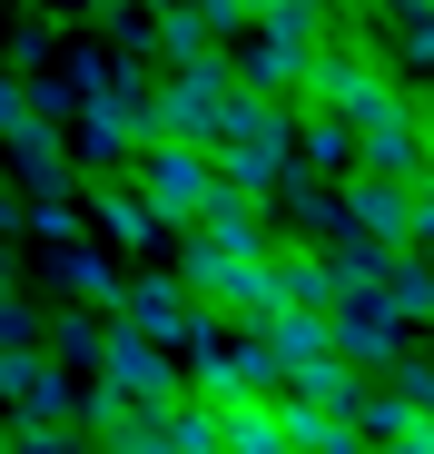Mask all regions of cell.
<instances>
[{
    "instance_id": "16",
    "label": "cell",
    "mask_w": 434,
    "mask_h": 454,
    "mask_svg": "<svg viewBox=\"0 0 434 454\" xmlns=\"http://www.w3.org/2000/svg\"><path fill=\"white\" fill-rule=\"evenodd\" d=\"M355 425L376 434V454H434V415H424V405H405V395H385V386H366Z\"/></svg>"
},
{
    "instance_id": "31",
    "label": "cell",
    "mask_w": 434,
    "mask_h": 454,
    "mask_svg": "<svg viewBox=\"0 0 434 454\" xmlns=\"http://www.w3.org/2000/svg\"><path fill=\"white\" fill-rule=\"evenodd\" d=\"M128 11H168V0H128Z\"/></svg>"
},
{
    "instance_id": "1",
    "label": "cell",
    "mask_w": 434,
    "mask_h": 454,
    "mask_svg": "<svg viewBox=\"0 0 434 454\" xmlns=\"http://www.w3.org/2000/svg\"><path fill=\"white\" fill-rule=\"evenodd\" d=\"M267 90H247L228 50L207 59H168V80H149V99H138V138H198V148H228L237 129H257Z\"/></svg>"
},
{
    "instance_id": "4",
    "label": "cell",
    "mask_w": 434,
    "mask_h": 454,
    "mask_svg": "<svg viewBox=\"0 0 434 454\" xmlns=\"http://www.w3.org/2000/svg\"><path fill=\"white\" fill-rule=\"evenodd\" d=\"M316 40H326V20H306V11H267V20L237 30V59H228V69H237L247 90H267V99H297Z\"/></svg>"
},
{
    "instance_id": "22",
    "label": "cell",
    "mask_w": 434,
    "mask_h": 454,
    "mask_svg": "<svg viewBox=\"0 0 434 454\" xmlns=\"http://www.w3.org/2000/svg\"><path fill=\"white\" fill-rule=\"evenodd\" d=\"M376 59L395 69V80H405V69H434V0H415V11H395L376 30Z\"/></svg>"
},
{
    "instance_id": "24",
    "label": "cell",
    "mask_w": 434,
    "mask_h": 454,
    "mask_svg": "<svg viewBox=\"0 0 434 454\" xmlns=\"http://www.w3.org/2000/svg\"><path fill=\"white\" fill-rule=\"evenodd\" d=\"M217 30L188 11V0H168V11H149V59H207Z\"/></svg>"
},
{
    "instance_id": "21",
    "label": "cell",
    "mask_w": 434,
    "mask_h": 454,
    "mask_svg": "<svg viewBox=\"0 0 434 454\" xmlns=\"http://www.w3.org/2000/svg\"><path fill=\"white\" fill-rule=\"evenodd\" d=\"M40 346H50V365H99L109 317L99 307H59V317H40Z\"/></svg>"
},
{
    "instance_id": "9",
    "label": "cell",
    "mask_w": 434,
    "mask_h": 454,
    "mask_svg": "<svg viewBox=\"0 0 434 454\" xmlns=\"http://www.w3.org/2000/svg\"><path fill=\"white\" fill-rule=\"evenodd\" d=\"M336 207H345L355 238H376V247H405V238H415V178L355 168V178H336Z\"/></svg>"
},
{
    "instance_id": "19",
    "label": "cell",
    "mask_w": 434,
    "mask_h": 454,
    "mask_svg": "<svg viewBox=\"0 0 434 454\" xmlns=\"http://www.w3.org/2000/svg\"><path fill=\"white\" fill-rule=\"evenodd\" d=\"M276 395H286V405H316V415H355V405H366V375H355L345 356H316L306 375H286Z\"/></svg>"
},
{
    "instance_id": "11",
    "label": "cell",
    "mask_w": 434,
    "mask_h": 454,
    "mask_svg": "<svg viewBox=\"0 0 434 454\" xmlns=\"http://www.w3.org/2000/svg\"><path fill=\"white\" fill-rule=\"evenodd\" d=\"M257 346H267V365L276 375H306L316 356H336V336H326V317L316 307H257V317H237Z\"/></svg>"
},
{
    "instance_id": "26",
    "label": "cell",
    "mask_w": 434,
    "mask_h": 454,
    "mask_svg": "<svg viewBox=\"0 0 434 454\" xmlns=\"http://www.w3.org/2000/svg\"><path fill=\"white\" fill-rule=\"evenodd\" d=\"M40 375H50V346H0V405H30V386H40Z\"/></svg>"
},
{
    "instance_id": "20",
    "label": "cell",
    "mask_w": 434,
    "mask_h": 454,
    "mask_svg": "<svg viewBox=\"0 0 434 454\" xmlns=\"http://www.w3.org/2000/svg\"><path fill=\"white\" fill-rule=\"evenodd\" d=\"M228 454H297L276 395H228Z\"/></svg>"
},
{
    "instance_id": "12",
    "label": "cell",
    "mask_w": 434,
    "mask_h": 454,
    "mask_svg": "<svg viewBox=\"0 0 434 454\" xmlns=\"http://www.w3.org/2000/svg\"><path fill=\"white\" fill-rule=\"evenodd\" d=\"M119 326H138V336H159V346H178L188 326H198V296L178 286V277H119V307H109Z\"/></svg>"
},
{
    "instance_id": "6",
    "label": "cell",
    "mask_w": 434,
    "mask_h": 454,
    "mask_svg": "<svg viewBox=\"0 0 434 454\" xmlns=\"http://www.w3.org/2000/svg\"><path fill=\"white\" fill-rule=\"evenodd\" d=\"M326 336H336V356H345L355 375H385V365L405 356V336H415V326L385 307L376 286H336V307H326Z\"/></svg>"
},
{
    "instance_id": "33",
    "label": "cell",
    "mask_w": 434,
    "mask_h": 454,
    "mask_svg": "<svg viewBox=\"0 0 434 454\" xmlns=\"http://www.w3.org/2000/svg\"><path fill=\"white\" fill-rule=\"evenodd\" d=\"M0 296H11V267H0Z\"/></svg>"
},
{
    "instance_id": "2",
    "label": "cell",
    "mask_w": 434,
    "mask_h": 454,
    "mask_svg": "<svg viewBox=\"0 0 434 454\" xmlns=\"http://www.w3.org/2000/svg\"><path fill=\"white\" fill-rule=\"evenodd\" d=\"M395 99H405V80H395L376 50H355V40H316L306 80H297V109H336L345 129H376Z\"/></svg>"
},
{
    "instance_id": "29",
    "label": "cell",
    "mask_w": 434,
    "mask_h": 454,
    "mask_svg": "<svg viewBox=\"0 0 434 454\" xmlns=\"http://www.w3.org/2000/svg\"><path fill=\"white\" fill-rule=\"evenodd\" d=\"M267 11H306V20H326L336 0H247V20H267Z\"/></svg>"
},
{
    "instance_id": "30",
    "label": "cell",
    "mask_w": 434,
    "mask_h": 454,
    "mask_svg": "<svg viewBox=\"0 0 434 454\" xmlns=\"http://www.w3.org/2000/svg\"><path fill=\"white\" fill-rule=\"evenodd\" d=\"M0 227H20V198H11V188H0Z\"/></svg>"
},
{
    "instance_id": "14",
    "label": "cell",
    "mask_w": 434,
    "mask_h": 454,
    "mask_svg": "<svg viewBox=\"0 0 434 454\" xmlns=\"http://www.w3.org/2000/svg\"><path fill=\"white\" fill-rule=\"evenodd\" d=\"M69 148H80L99 178H119L138 159V109L128 99H80V109H69Z\"/></svg>"
},
{
    "instance_id": "5",
    "label": "cell",
    "mask_w": 434,
    "mask_h": 454,
    "mask_svg": "<svg viewBox=\"0 0 434 454\" xmlns=\"http://www.w3.org/2000/svg\"><path fill=\"white\" fill-rule=\"evenodd\" d=\"M178 286L198 296L207 317H228V326L267 307V267H257V257H237V247H217V238H198V227H188V257H178Z\"/></svg>"
},
{
    "instance_id": "34",
    "label": "cell",
    "mask_w": 434,
    "mask_h": 454,
    "mask_svg": "<svg viewBox=\"0 0 434 454\" xmlns=\"http://www.w3.org/2000/svg\"><path fill=\"white\" fill-rule=\"evenodd\" d=\"M424 119H434V109H424Z\"/></svg>"
},
{
    "instance_id": "3",
    "label": "cell",
    "mask_w": 434,
    "mask_h": 454,
    "mask_svg": "<svg viewBox=\"0 0 434 454\" xmlns=\"http://www.w3.org/2000/svg\"><path fill=\"white\" fill-rule=\"evenodd\" d=\"M119 178L159 207V227H198V207L217 188V148H198V138H138V159Z\"/></svg>"
},
{
    "instance_id": "10",
    "label": "cell",
    "mask_w": 434,
    "mask_h": 454,
    "mask_svg": "<svg viewBox=\"0 0 434 454\" xmlns=\"http://www.w3.org/2000/svg\"><path fill=\"white\" fill-rule=\"evenodd\" d=\"M257 267H267V307H316V317L336 307V257H326V247H306V238H276Z\"/></svg>"
},
{
    "instance_id": "7",
    "label": "cell",
    "mask_w": 434,
    "mask_h": 454,
    "mask_svg": "<svg viewBox=\"0 0 434 454\" xmlns=\"http://www.w3.org/2000/svg\"><path fill=\"white\" fill-rule=\"evenodd\" d=\"M99 386L119 395V405H168L188 375H178V356L159 346V336H138V326H119L109 317V346H99Z\"/></svg>"
},
{
    "instance_id": "15",
    "label": "cell",
    "mask_w": 434,
    "mask_h": 454,
    "mask_svg": "<svg viewBox=\"0 0 434 454\" xmlns=\"http://www.w3.org/2000/svg\"><path fill=\"white\" fill-rule=\"evenodd\" d=\"M198 238L237 247V257H267V247H276V217H267V198H237V188H207V207H198Z\"/></svg>"
},
{
    "instance_id": "25",
    "label": "cell",
    "mask_w": 434,
    "mask_h": 454,
    "mask_svg": "<svg viewBox=\"0 0 434 454\" xmlns=\"http://www.w3.org/2000/svg\"><path fill=\"white\" fill-rule=\"evenodd\" d=\"M50 267H59V286L80 296V307H119V267H109L99 247H80V238H69V247H59Z\"/></svg>"
},
{
    "instance_id": "27",
    "label": "cell",
    "mask_w": 434,
    "mask_h": 454,
    "mask_svg": "<svg viewBox=\"0 0 434 454\" xmlns=\"http://www.w3.org/2000/svg\"><path fill=\"white\" fill-rule=\"evenodd\" d=\"M20 217L40 227V238H50V247H69V238H80V207H69V198H30Z\"/></svg>"
},
{
    "instance_id": "23",
    "label": "cell",
    "mask_w": 434,
    "mask_h": 454,
    "mask_svg": "<svg viewBox=\"0 0 434 454\" xmlns=\"http://www.w3.org/2000/svg\"><path fill=\"white\" fill-rule=\"evenodd\" d=\"M89 207H99V227H109L119 247H149V238H159V207L138 198L128 178H99V198H89Z\"/></svg>"
},
{
    "instance_id": "13",
    "label": "cell",
    "mask_w": 434,
    "mask_h": 454,
    "mask_svg": "<svg viewBox=\"0 0 434 454\" xmlns=\"http://www.w3.org/2000/svg\"><path fill=\"white\" fill-rule=\"evenodd\" d=\"M0 159L20 168V188H30V198H59V188H69V129H50V119L30 109V119L0 129Z\"/></svg>"
},
{
    "instance_id": "8",
    "label": "cell",
    "mask_w": 434,
    "mask_h": 454,
    "mask_svg": "<svg viewBox=\"0 0 434 454\" xmlns=\"http://www.w3.org/2000/svg\"><path fill=\"white\" fill-rule=\"evenodd\" d=\"M424 109H434V99L405 90L376 129H355V168H376V178H424V168H434V119H424Z\"/></svg>"
},
{
    "instance_id": "32",
    "label": "cell",
    "mask_w": 434,
    "mask_h": 454,
    "mask_svg": "<svg viewBox=\"0 0 434 454\" xmlns=\"http://www.w3.org/2000/svg\"><path fill=\"white\" fill-rule=\"evenodd\" d=\"M69 11H99V0H69Z\"/></svg>"
},
{
    "instance_id": "18",
    "label": "cell",
    "mask_w": 434,
    "mask_h": 454,
    "mask_svg": "<svg viewBox=\"0 0 434 454\" xmlns=\"http://www.w3.org/2000/svg\"><path fill=\"white\" fill-rule=\"evenodd\" d=\"M376 296H385V307H395L405 326H434V257H424V247H385Z\"/></svg>"
},
{
    "instance_id": "28",
    "label": "cell",
    "mask_w": 434,
    "mask_h": 454,
    "mask_svg": "<svg viewBox=\"0 0 434 454\" xmlns=\"http://www.w3.org/2000/svg\"><path fill=\"white\" fill-rule=\"evenodd\" d=\"M11 454H80V434H59V425H30V415H20V434H11Z\"/></svg>"
},
{
    "instance_id": "17",
    "label": "cell",
    "mask_w": 434,
    "mask_h": 454,
    "mask_svg": "<svg viewBox=\"0 0 434 454\" xmlns=\"http://www.w3.org/2000/svg\"><path fill=\"white\" fill-rule=\"evenodd\" d=\"M297 168H306V178H326V188H336V178H355V129H345L336 109H297Z\"/></svg>"
}]
</instances>
